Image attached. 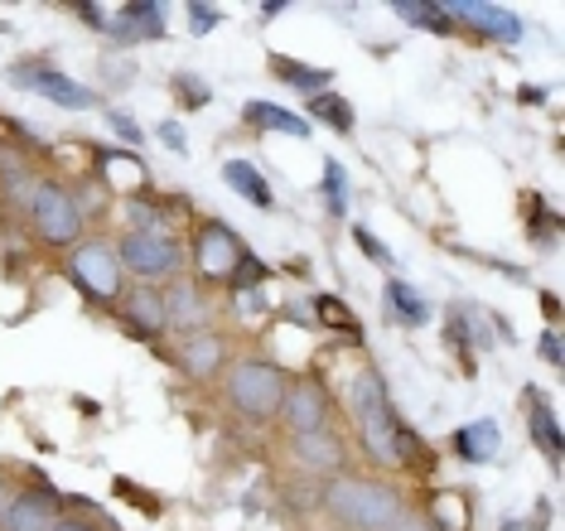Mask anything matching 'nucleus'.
Wrapping results in <instances>:
<instances>
[{"instance_id":"4","label":"nucleus","mask_w":565,"mask_h":531,"mask_svg":"<svg viewBox=\"0 0 565 531\" xmlns=\"http://www.w3.org/2000/svg\"><path fill=\"white\" fill-rule=\"evenodd\" d=\"M30 217H34V232L49 242V247H68V242L83 237V209L63 184L44 179L30 199Z\"/></svg>"},{"instance_id":"21","label":"nucleus","mask_w":565,"mask_h":531,"mask_svg":"<svg viewBox=\"0 0 565 531\" xmlns=\"http://www.w3.org/2000/svg\"><path fill=\"white\" fill-rule=\"evenodd\" d=\"M276 73L286 77L290 87H300V93H315V97L333 83V73H329V68H305V63H290V59H276Z\"/></svg>"},{"instance_id":"13","label":"nucleus","mask_w":565,"mask_h":531,"mask_svg":"<svg viewBox=\"0 0 565 531\" xmlns=\"http://www.w3.org/2000/svg\"><path fill=\"white\" fill-rule=\"evenodd\" d=\"M160 300H164V323H174V329H199V323L209 319V305H203L199 285H189V280H174Z\"/></svg>"},{"instance_id":"2","label":"nucleus","mask_w":565,"mask_h":531,"mask_svg":"<svg viewBox=\"0 0 565 531\" xmlns=\"http://www.w3.org/2000/svg\"><path fill=\"white\" fill-rule=\"evenodd\" d=\"M324 508L353 531H392L406 522V508L396 488L372 484V478H329Z\"/></svg>"},{"instance_id":"6","label":"nucleus","mask_w":565,"mask_h":531,"mask_svg":"<svg viewBox=\"0 0 565 531\" xmlns=\"http://www.w3.org/2000/svg\"><path fill=\"white\" fill-rule=\"evenodd\" d=\"M68 270H73V280L93 295V300H117V295H121V276H126V270H121L117 247H107V242H83V247L73 252Z\"/></svg>"},{"instance_id":"5","label":"nucleus","mask_w":565,"mask_h":531,"mask_svg":"<svg viewBox=\"0 0 565 531\" xmlns=\"http://www.w3.org/2000/svg\"><path fill=\"white\" fill-rule=\"evenodd\" d=\"M117 256H121V270H136L140 285L174 276L179 262H184L179 242L174 237H160V232H131V237L117 247Z\"/></svg>"},{"instance_id":"24","label":"nucleus","mask_w":565,"mask_h":531,"mask_svg":"<svg viewBox=\"0 0 565 531\" xmlns=\"http://www.w3.org/2000/svg\"><path fill=\"white\" fill-rule=\"evenodd\" d=\"M396 15L406 24H420V30H430V34H449V20L440 6H396Z\"/></svg>"},{"instance_id":"19","label":"nucleus","mask_w":565,"mask_h":531,"mask_svg":"<svg viewBox=\"0 0 565 531\" xmlns=\"http://www.w3.org/2000/svg\"><path fill=\"white\" fill-rule=\"evenodd\" d=\"M184 368L194 372L199 382H209L217 368H223V339H213V333H199L194 343H184Z\"/></svg>"},{"instance_id":"28","label":"nucleus","mask_w":565,"mask_h":531,"mask_svg":"<svg viewBox=\"0 0 565 531\" xmlns=\"http://www.w3.org/2000/svg\"><path fill=\"white\" fill-rule=\"evenodd\" d=\"M107 126H111V131H117V136L131 140V146H140V140H146V136H140V126H136L126 111H107Z\"/></svg>"},{"instance_id":"7","label":"nucleus","mask_w":565,"mask_h":531,"mask_svg":"<svg viewBox=\"0 0 565 531\" xmlns=\"http://www.w3.org/2000/svg\"><path fill=\"white\" fill-rule=\"evenodd\" d=\"M194 262H199V270L209 280H233V276H242V266H247L252 256H247V247H242L237 232L227 227V223H209V227L199 232Z\"/></svg>"},{"instance_id":"8","label":"nucleus","mask_w":565,"mask_h":531,"mask_svg":"<svg viewBox=\"0 0 565 531\" xmlns=\"http://www.w3.org/2000/svg\"><path fill=\"white\" fill-rule=\"evenodd\" d=\"M10 83H15V87H30V93L58 102V107H73V111H83V107H93V102H97L93 87L73 83L68 73L44 68V63H15V68H10Z\"/></svg>"},{"instance_id":"25","label":"nucleus","mask_w":565,"mask_h":531,"mask_svg":"<svg viewBox=\"0 0 565 531\" xmlns=\"http://www.w3.org/2000/svg\"><path fill=\"white\" fill-rule=\"evenodd\" d=\"M532 435L546 445V455H551V459H561V431H556V421H551V411L542 406V401L532 406Z\"/></svg>"},{"instance_id":"9","label":"nucleus","mask_w":565,"mask_h":531,"mask_svg":"<svg viewBox=\"0 0 565 531\" xmlns=\"http://www.w3.org/2000/svg\"><path fill=\"white\" fill-rule=\"evenodd\" d=\"M280 421H286L290 435H315V431H329V396L319 382H290L286 396H280Z\"/></svg>"},{"instance_id":"3","label":"nucleus","mask_w":565,"mask_h":531,"mask_svg":"<svg viewBox=\"0 0 565 531\" xmlns=\"http://www.w3.org/2000/svg\"><path fill=\"white\" fill-rule=\"evenodd\" d=\"M286 372L271 368V362H237L233 372H227V401L242 411V416L252 421H271L280 411V396H286Z\"/></svg>"},{"instance_id":"1","label":"nucleus","mask_w":565,"mask_h":531,"mask_svg":"<svg viewBox=\"0 0 565 531\" xmlns=\"http://www.w3.org/2000/svg\"><path fill=\"white\" fill-rule=\"evenodd\" d=\"M353 416H358V435H363V449L377 464H406L411 449H420L416 439L402 431V421H396L392 401H387V386H382L377 372H358L353 382Z\"/></svg>"},{"instance_id":"22","label":"nucleus","mask_w":565,"mask_h":531,"mask_svg":"<svg viewBox=\"0 0 565 531\" xmlns=\"http://www.w3.org/2000/svg\"><path fill=\"white\" fill-rule=\"evenodd\" d=\"M310 111H315L324 126H333V131H353V107H349L343 97L319 93V97H310Z\"/></svg>"},{"instance_id":"14","label":"nucleus","mask_w":565,"mask_h":531,"mask_svg":"<svg viewBox=\"0 0 565 531\" xmlns=\"http://www.w3.org/2000/svg\"><path fill=\"white\" fill-rule=\"evenodd\" d=\"M0 522H6V531H54L58 512L49 508V498H40V493H24V498L10 502Z\"/></svg>"},{"instance_id":"32","label":"nucleus","mask_w":565,"mask_h":531,"mask_svg":"<svg viewBox=\"0 0 565 531\" xmlns=\"http://www.w3.org/2000/svg\"><path fill=\"white\" fill-rule=\"evenodd\" d=\"M392 531H430V527H416V522H402V527H392Z\"/></svg>"},{"instance_id":"20","label":"nucleus","mask_w":565,"mask_h":531,"mask_svg":"<svg viewBox=\"0 0 565 531\" xmlns=\"http://www.w3.org/2000/svg\"><path fill=\"white\" fill-rule=\"evenodd\" d=\"M387 305L396 309V319H406V323H430V305H426V295L411 290L406 280H392V285H387Z\"/></svg>"},{"instance_id":"15","label":"nucleus","mask_w":565,"mask_h":531,"mask_svg":"<svg viewBox=\"0 0 565 531\" xmlns=\"http://www.w3.org/2000/svg\"><path fill=\"white\" fill-rule=\"evenodd\" d=\"M498 445H503V435H498L493 421H469L465 431H455V449L469 464H488V459L498 455Z\"/></svg>"},{"instance_id":"16","label":"nucleus","mask_w":565,"mask_h":531,"mask_svg":"<svg viewBox=\"0 0 565 531\" xmlns=\"http://www.w3.org/2000/svg\"><path fill=\"white\" fill-rule=\"evenodd\" d=\"M247 121L262 126V131H280V136H310V121L305 116H295L286 107H276V102H247Z\"/></svg>"},{"instance_id":"31","label":"nucleus","mask_w":565,"mask_h":531,"mask_svg":"<svg viewBox=\"0 0 565 531\" xmlns=\"http://www.w3.org/2000/svg\"><path fill=\"white\" fill-rule=\"evenodd\" d=\"M54 531H97V527H87V522H54Z\"/></svg>"},{"instance_id":"17","label":"nucleus","mask_w":565,"mask_h":531,"mask_svg":"<svg viewBox=\"0 0 565 531\" xmlns=\"http://www.w3.org/2000/svg\"><path fill=\"white\" fill-rule=\"evenodd\" d=\"M126 319H131V329L140 333H160L164 329V300H160V290H150V285H140V290L126 295Z\"/></svg>"},{"instance_id":"23","label":"nucleus","mask_w":565,"mask_h":531,"mask_svg":"<svg viewBox=\"0 0 565 531\" xmlns=\"http://www.w3.org/2000/svg\"><path fill=\"white\" fill-rule=\"evenodd\" d=\"M324 199H329V213H333V217L349 213V174L339 170V160L324 164Z\"/></svg>"},{"instance_id":"18","label":"nucleus","mask_w":565,"mask_h":531,"mask_svg":"<svg viewBox=\"0 0 565 531\" xmlns=\"http://www.w3.org/2000/svg\"><path fill=\"white\" fill-rule=\"evenodd\" d=\"M223 179H227V184H233L247 203H256V209H271V203H276L271 184H266L262 170H252L247 160H227V164H223Z\"/></svg>"},{"instance_id":"30","label":"nucleus","mask_w":565,"mask_h":531,"mask_svg":"<svg viewBox=\"0 0 565 531\" xmlns=\"http://www.w3.org/2000/svg\"><path fill=\"white\" fill-rule=\"evenodd\" d=\"M542 358L561 368V339H556V333H542Z\"/></svg>"},{"instance_id":"29","label":"nucleus","mask_w":565,"mask_h":531,"mask_svg":"<svg viewBox=\"0 0 565 531\" xmlns=\"http://www.w3.org/2000/svg\"><path fill=\"white\" fill-rule=\"evenodd\" d=\"M160 140H164L170 150H179V155L189 150V136H184V126H179V121H160Z\"/></svg>"},{"instance_id":"26","label":"nucleus","mask_w":565,"mask_h":531,"mask_svg":"<svg viewBox=\"0 0 565 531\" xmlns=\"http://www.w3.org/2000/svg\"><path fill=\"white\" fill-rule=\"evenodd\" d=\"M189 24H194V34H213L217 24H223V10H213V6H189Z\"/></svg>"},{"instance_id":"27","label":"nucleus","mask_w":565,"mask_h":531,"mask_svg":"<svg viewBox=\"0 0 565 531\" xmlns=\"http://www.w3.org/2000/svg\"><path fill=\"white\" fill-rule=\"evenodd\" d=\"M353 242H358V247H363V252H367V256H372V262H377V266H392V252L382 247V242L372 237L367 227H353Z\"/></svg>"},{"instance_id":"33","label":"nucleus","mask_w":565,"mask_h":531,"mask_svg":"<svg viewBox=\"0 0 565 531\" xmlns=\"http://www.w3.org/2000/svg\"><path fill=\"white\" fill-rule=\"evenodd\" d=\"M503 531H526V527H518V522H508V527H503Z\"/></svg>"},{"instance_id":"12","label":"nucleus","mask_w":565,"mask_h":531,"mask_svg":"<svg viewBox=\"0 0 565 531\" xmlns=\"http://www.w3.org/2000/svg\"><path fill=\"white\" fill-rule=\"evenodd\" d=\"M295 459L315 474H339L343 464V439L333 431H315V435H295Z\"/></svg>"},{"instance_id":"10","label":"nucleus","mask_w":565,"mask_h":531,"mask_svg":"<svg viewBox=\"0 0 565 531\" xmlns=\"http://www.w3.org/2000/svg\"><path fill=\"white\" fill-rule=\"evenodd\" d=\"M440 10H445V20H465L479 34L498 39V44H518L522 39V20L503 6H440Z\"/></svg>"},{"instance_id":"11","label":"nucleus","mask_w":565,"mask_h":531,"mask_svg":"<svg viewBox=\"0 0 565 531\" xmlns=\"http://www.w3.org/2000/svg\"><path fill=\"white\" fill-rule=\"evenodd\" d=\"M107 34L117 44H136V39H164V6H126L117 20L107 24Z\"/></svg>"}]
</instances>
